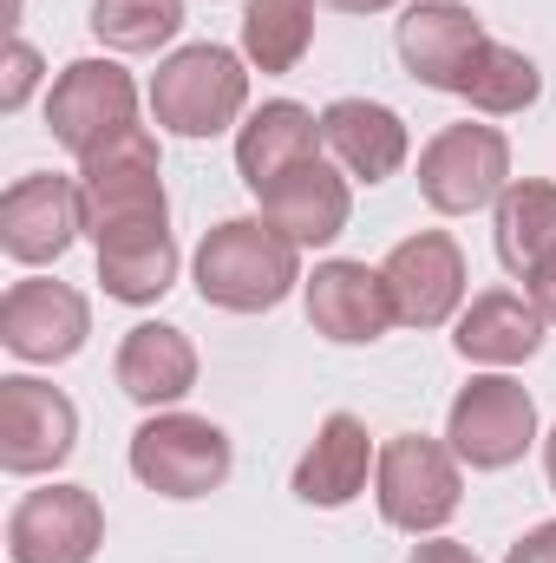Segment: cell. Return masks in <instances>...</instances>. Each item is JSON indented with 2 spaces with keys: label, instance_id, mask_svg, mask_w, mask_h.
<instances>
[{
  "label": "cell",
  "instance_id": "obj_1",
  "mask_svg": "<svg viewBox=\"0 0 556 563\" xmlns=\"http://www.w3.org/2000/svg\"><path fill=\"white\" fill-rule=\"evenodd\" d=\"M301 282V250L269 217H230L197 250V295L230 314H263Z\"/></svg>",
  "mask_w": 556,
  "mask_h": 563
},
{
  "label": "cell",
  "instance_id": "obj_2",
  "mask_svg": "<svg viewBox=\"0 0 556 563\" xmlns=\"http://www.w3.org/2000/svg\"><path fill=\"white\" fill-rule=\"evenodd\" d=\"M243 106H249V73L216 40L177 46L151 79V112L177 139H216V132H230L243 119Z\"/></svg>",
  "mask_w": 556,
  "mask_h": 563
},
{
  "label": "cell",
  "instance_id": "obj_3",
  "mask_svg": "<svg viewBox=\"0 0 556 563\" xmlns=\"http://www.w3.org/2000/svg\"><path fill=\"white\" fill-rule=\"evenodd\" d=\"M374 498H380V518L393 531H413L432 538L452 525L458 498H465V478H458V452L425 439V432H400L380 445V465H374Z\"/></svg>",
  "mask_w": 556,
  "mask_h": 563
},
{
  "label": "cell",
  "instance_id": "obj_4",
  "mask_svg": "<svg viewBox=\"0 0 556 563\" xmlns=\"http://www.w3.org/2000/svg\"><path fill=\"white\" fill-rule=\"evenodd\" d=\"M79 197H86V236L125 230V223H170L157 139L132 125L112 144H99L92 157H79Z\"/></svg>",
  "mask_w": 556,
  "mask_h": 563
},
{
  "label": "cell",
  "instance_id": "obj_5",
  "mask_svg": "<svg viewBox=\"0 0 556 563\" xmlns=\"http://www.w3.org/2000/svg\"><path fill=\"white\" fill-rule=\"evenodd\" d=\"M511 184V139L498 125H445L419 151V197L438 217H471L485 203H498Z\"/></svg>",
  "mask_w": 556,
  "mask_h": 563
},
{
  "label": "cell",
  "instance_id": "obj_6",
  "mask_svg": "<svg viewBox=\"0 0 556 563\" xmlns=\"http://www.w3.org/2000/svg\"><path fill=\"white\" fill-rule=\"evenodd\" d=\"M230 432L197 413H151L132 432V472L157 498H210L230 478Z\"/></svg>",
  "mask_w": 556,
  "mask_h": 563
},
{
  "label": "cell",
  "instance_id": "obj_7",
  "mask_svg": "<svg viewBox=\"0 0 556 563\" xmlns=\"http://www.w3.org/2000/svg\"><path fill=\"white\" fill-rule=\"evenodd\" d=\"M445 439L458 452V465L471 472H504L531 452L537 439V400L511 380V374H478L458 400H452V420Z\"/></svg>",
  "mask_w": 556,
  "mask_h": 563
},
{
  "label": "cell",
  "instance_id": "obj_8",
  "mask_svg": "<svg viewBox=\"0 0 556 563\" xmlns=\"http://www.w3.org/2000/svg\"><path fill=\"white\" fill-rule=\"evenodd\" d=\"M46 125L73 157H92L99 144H112L119 132L138 125V86L125 66L112 59H73L53 92H46Z\"/></svg>",
  "mask_w": 556,
  "mask_h": 563
},
{
  "label": "cell",
  "instance_id": "obj_9",
  "mask_svg": "<svg viewBox=\"0 0 556 563\" xmlns=\"http://www.w3.org/2000/svg\"><path fill=\"white\" fill-rule=\"evenodd\" d=\"M73 445H79V407L59 387H46L33 374H7L0 380V465L13 478L66 465Z\"/></svg>",
  "mask_w": 556,
  "mask_h": 563
},
{
  "label": "cell",
  "instance_id": "obj_10",
  "mask_svg": "<svg viewBox=\"0 0 556 563\" xmlns=\"http://www.w3.org/2000/svg\"><path fill=\"white\" fill-rule=\"evenodd\" d=\"M99 544H105V511L86 485L26 492L7 518V558L13 563H92Z\"/></svg>",
  "mask_w": 556,
  "mask_h": 563
},
{
  "label": "cell",
  "instance_id": "obj_11",
  "mask_svg": "<svg viewBox=\"0 0 556 563\" xmlns=\"http://www.w3.org/2000/svg\"><path fill=\"white\" fill-rule=\"evenodd\" d=\"M92 334V308L73 282H13L0 295V341L7 354L33 361V367H53V361H73Z\"/></svg>",
  "mask_w": 556,
  "mask_h": 563
},
{
  "label": "cell",
  "instance_id": "obj_12",
  "mask_svg": "<svg viewBox=\"0 0 556 563\" xmlns=\"http://www.w3.org/2000/svg\"><path fill=\"white\" fill-rule=\"evenodd\" d=\"M79 230H86V197H79L73 177L40 170V177L7 184V197H0V250L13 263H26V269L59 263Z\"/></svg>",
  "mask_w": 556,
  "mask_h": 563
},
{
  "label": "cell",
  "instance_id": "obj_13",
  "mask_svg": "<svg viewBox=\"0 0 556 563\" xmlns=\"http://www.w3.org/2000/svg\"><path fill=\"white\" fill-rule=\"evenodd\" d=\"M400 328H445L465 301V250L445 230H419L380 263Z\"/></svg>",
  "mask_w": 556,
  "mask_h": 563
},
{
  "label": "cell",
  "instance_id": "obj_14",
  "mask_svg": "<svg viewBox=\"0 0 556 563\" xmlns=\"http://www.w3.org/2000/svg\"><path fill=\"white\" fill-rule=\"evenodd\" d=\"M256 197H263V217L276 223L294 250H321V243H334V236L347 230V217H354L347 170H334L327 157H308V164L281 170L276 184H263Z\"/></svg>",
  "mask_w": 556,
  "mask_h": 563
},
{
  "label": "cell",
  "instance_id": "obj_15",
  "mask_svg": "<svg viewBox=\"0 0 556 563\" xmlns=\"http://www.w3.org/2000/svg\"><path fill=\"white\" fill-rule=\"evenodd\" d=\"M301 288H308L314 334H327L341 347H367V341H380L400 321L393 295H387V276L367 269V263H314V276L301 282Z\"/></svg>",
  "mask_w": 556,
  "mask_h": 563
},
{
  "label": "cell",
  "instance_id": "obj_16",
  "mask_svg": "<svg viewBox=\"0 0 556 563\" xmlns=\"http://www.w3.org/2000/svg\"><path fill=\"white\" fill-rule=\"evenodd\" d=\"M478 46H485V26L458 0H419V7L400 13V59L432 92H458L471 59H478Z\"/></svg>",
  "mask_w": 556,
  "mask_h": 563
},
{
  "label": "cell",
  "instance_id": "obj_17",
  "mask_svg": "<svg viewBox=\"0 0 556 563\" xmlns=\"http://www.w3.org/2000/svg\"><path fill=\"white\" fill-rule=\"evenodd\" d=\"M321 144L334 151V164L360 184H387L400 164H407V119L393 106H374V99H334L321 112Z\"/></svg>",
  "mask_w": 556,
  "mask_h": 563
},
{
  "label": "cell",
  "instance_id": "obj_18",
  "mask_svg": "<svg viewBox=\"0 0 556 563\" xmlns=\"http://www.w3.org/2000/svg\"><path fill=\"white\" fill-rule=\"evenodd\" d=\"M380 459H374L367 426L354 420V413H327L321 432H314V445L294 465V498L301 505H321V511H341V505H354L367 492V472Z\"/></svg>",
  "mask_w": 556,
  "mask_h": 563
},
{
  "label": "cell",
  "instance_id": "obj_19",
  "mask_svg": "<svg viewBox=\"0 0 556 563\" xmlns=\"http://www.w3.org/2000/svg\"><path fill=\"white\" fill-rule=\"evenodd\" d=\"M544 308L531 301V295H511V288H485L465 314H458V334H452V347L465 354V361H478V367H518V361H531L537 347H544Z\"/></svg>",
  "mask_w": 556,
  "mask_h": 563
},
{
  "label": "cell",
  "instance_id": "obj_20",
  "mask_svg": "<svg viewBox=\"0 0 556 563\" xmlns=\"http://www.w3.org/2000/svg\"><path fill=\"white\" fill-rule=\"evenodd\" d=\"M119 387L138 400V407H177L190 387H197V347L184 328L170 321H138L119 347Z\"/></svg>",
  "mask_w": 556,
  "mask_h": 563
},
{
  "label": "cell",
  "instance_id": "obj_21",
  "mask_svg": "<svg viewBox=\"0 0 556 563\" xmlns=\"http://www.w3.org/2000/svg\"><path fill=\"white\" fill-rule=\"evenodd\" d=\"M99 243V282L112 301H157L170 282H177V243H170V223H125V230H105L92 236Z\"/></svg>",
  "mask_w": 556,
  "mask_h": 563
},
{
  "label": "cell",
  "instance_id": "obj_22",
  "mask_svg": "<svg viewBox=\"0 0 556 563\" xmlns=\"http://www.w3.org/2000/svg\"><path fill=\"white\" fill-rule=\"evenodd\" d=\"M314 144H321V119H314L308 106H294V99H269V106L249 112V125L236 132V170H243L249 190H263V184H276L281 170L321 157Z\"/></svg>",
  "mask_w": 556,
  "mask_h": 563
},
{
  "label": "cell",
  "instance_id": "obj_23",
  "mask_svg": "<svg viewBox=\"0 0 556 563\" xmlns=\"http://www.w3.org/2000/svg\"><path fill=\"white\" fill-rule=\"evenodd\" d=\"M556 256V184L544 177H511L498 197V263L511 276H531Z\"/></svg>",
  "mask_w": 556,
  "mask_h": 563
},
{
  "label": "cell",
  "instance_id": "obj_24",
  "mask_svg": "<svg viewBox=\"0 0 556 563\" xmlns=\"http://www.w3.org/2000/svg\"><path fill=\"white\" fill-rule=\"evenodd\" d=\"M314 46V0H249L243 7V59L263 73H294Z\"/></svg>",
  "mask_w": 556,
  "mask_h": 563
},
{
  "label": "cell",
  "instance_id": "obj_25",
  "mask_svg": "<svg viewBox=\"0 0 556 563\" xmlns=\"http://www.w3.org/2000/svg\"><path fill=\"white\" fill-rule=\"evenodd\" d=\"M537 92H544L537 59L518 53V46H504V40H485L478 59H471V73H465V86H458V99H471L491 119H511V112L537 106Z\"/></svg>",
  "mask_w": 556,
  "mask_h": 563
},
{
  "label": "cell",
  "instance_id": "obj_26",
  "mask_svg": "<svg viewBox=\"0 0 556 563\" xmlns=\"http://www.w3.org/2000/svg\"><path fill=\"white\" fill-rule=\"evenodd\" d=\"M184 26V0H92V33L112 53H157Z\"/></svg>",
  "mask_w": 556,
  "mask_h": 563
},
{
  "label": "cell",
  "instance_id": "obj_27",
  "mask_svg": "<svg viewBox=\"0 0 556 563\" xmlns=\"http://www.w3.org/2000/svg\"><path fill=\"white\" fill-rule=\"evenodd\" d=\"M33 79H40V53H33L26 40H13V53H7V92H0V112H20V106H26V92H33Z\"/></svg>",
  "mask_w": 556,
  "mask_h": 563
},
{
  "label": "cell",
  "instance_id": "obj_28",
  "mask_svg": "<svg viewBox=\"0 0 556 563\" xmlns=\"http://www.w3.org/2000/svg\"><path fill=\"white\" fill-rule=\"evenodd\" d=\"M504 563H556V525H537V531H524L518 544H511V558Z\"/></svg>",
  "mask_w": 556,
  "mask_h": 563
},
{
  "label": "cell",
  "instance_id": "obj_29",
  "mask_svg": "<svg viewBox=\"0 0 556 563\" xmlns=\"http://www.w3.org/2000/svg\"><path fill=\"white\" fill-rule=\"evenodd\" d=\"M407 563H478L465 544H452V538H425V544H413V558Z\"/></svg>",
  "mask_w": 556,
  "mask_h": 563
},
{
  "label": "cell",
  "instance_id": "obj_30",
  "mask_svg": "<svg viewBox=\"0 0 556 563\" xmlns=\"http://www.w3.org/2000/svg\"><path fill=\"white\" fill-rule=\"evenodd\" d=\"M524 282H531V301L544 308V321H556V256H551V263H537Z\"/></svg>",
  "mask_w": 556,
  "mask_h": 563
},
{
  "label": "cell",
  "instance_id": "obj_31",
  "mask_svg": "<svg viewBox=\"0 0 556 563\" xmlns=\"http://www.w3.org/2000/svg\"><path fill=\"white\" fill-rule=\"evenodd\" d=\"M327 7H341V13H380V7H393V0H327Z\"/></svg>",
  "mask_w": 556,
  "mask_h": 563
},
{
  "label": "cell",
  "instance_id": "obj_32",
  "mask_svg": "<svg viewBox=\"0 0 556 563\" xmlns=\"http://www.w3.org/2000/svg\"><path fill=\"white\" fill-rule=\"evenodd\" d=\"M544 472H551V492H556V432L544 439Z\"/></svg>",
  "mask_w": 556,
  "mask_h": 563
}]
</instances>
